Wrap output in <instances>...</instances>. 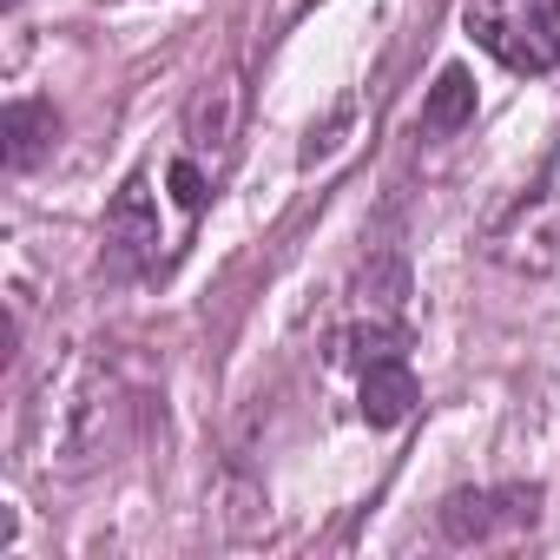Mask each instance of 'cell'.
Wrapping results in <instances>:
<instances>
[{
	"instance_id": "obj_4",
	"label": "cell",
	"mask_w": 560,
	"mask_h": 560,
	"mask_svg": "<svg viewBox=\"0 0 560 560\" xmlns=\"http://www.w3.org/2000/svg\"><path fill=\"white\" fill-rule=\"evenodd\" d=\"M60 139V113L47 100H14L0 113V165L8 172H34Z\"/></svg>"
},
{
	"instance_id": "obj_5",
	"label": "cell",
	"mask_w": 560,
	"mask_h": 560,
	"mask_svg": "<svg viewBox=\"0 0 560 560\" xmlns=\"http://www.w3.org/2000/svg\"><path fill=\"white\" fill-rule=\"evenodd\" d=\"M416 396H422V389H416V370H409L402 357H383V363L363 370V396H357V402H363V422H370V429H396V422L416 409Z\"/></svg>"
},
{
	"instance_id": "obj_7",
	"label": "cell",
	"mask_w": 560,
	"mask_h": 560,
	"mask_svg": "<svg viewBox=\"0 0 560 560\" xmlns=\"http://www.w3.org/2000/svg\"><path fill=\"white\" fill-rule=\"evenodd\" d=\"M435 527H442V540H455V547L488 540V534L501 527V521H494V488H455V494L442 501Z\"/></svg>"
},
{
	"instance_id": "obj_13",
	"label": "cell",
	"mask_w": 560,
	"mask_h": 560,
	"mask_svg": "<svg viewBox=\"0 0 560 560\" xmlns=\"http://www.w3.org/2000/svg\"><path fill=\"white\" fill-rule=\"evenodd\" d=\"M8 8H14V0H8Z\"/></svg>"
},
{
	"instance_id": "obj_11",
	"label": "cell",
	"mask_w": 560,
	"mask_h": 560,
	"mask_svg": "<svg viewBox=\"0 0 560 560\" xmlns=\"http://www.w3.org/2000/svg\"><path fill=\"white\" fill-rule=\"evenodd\" d=\"M165 185H172V198H178L185 211H198V205L211 198V178H205V165H198L191 152H185V159H178V165L165 172Z\"/></svg>"
},
{
	"instance_id": "obj_12",
	"label": "cell",
	"mask_w": 560,
	"mask_h": 560,
	"mask_svg": "<svg viewBox=\"0 0 560 560\" xmlns=\"http://www.w3.org/2000/svg\"><path fill=\"white\" fill-rule=\"evenodd\" d=\"M350 119H357V106L343 100V106H337V113H330L324 126H311V139H304V165H317V159H330V152H337V132H343Z\"/></svg>"
},
{
	"instance_id": "obj_2",
	"label": "cell",
	"mask_w": 560,
	"mask_h": 560,
	"mask_svg": "<svg viewBox=\"0 0 560 560\" xmlns=\"http://www.w3.org/2000/svg\"><path fill=\"white\" fill-rule=\"evenodd\" d=\"M152 250H159L152 185H145V178H126V185H119V198L106 205V257H113V270H139Z\"/></svg>"
},
{
	"instance_id": "obj_6",
	"label": "cell",
	"mask_w": 560,
	"mask_h": 560,
	"mask_svg": "<svg viewBox=\"0 0 560 560\" xmlns=\"http://www.w3.org/2000/svg\"><path fill=\"white\" fill-rule=\"evenodd\" d=\"M468 119H475V73H468V67H442L435 86H429V100H422V132L448 139V132H462Z\"/></svg>"
},
{
	"instance_id": "obj_3",
	"label": "cell",
	"mask_w": 560,
	"mask_h": 560,
	"mask_svg": "<svg viewBox=\"0 0 560 560\" xmlns=\"http://www.w3.org/2000/svg\"><path fill=\"white\" fill-rule=\"evenodd\" d=\"M237 106H244V93H237V73H224V80H211L198 100H191V113H185V139H191V159H224L231 152V139H237Z\"/></svg>"
},
{
	"instance_id": "obj_8",
	"label": "cell",
	"mask_w": 560,
	"mask_h": 560,
	"mask_svg": "<svg viewBox=\"0 0 560 560\" xmlns=\"http://www.w3.org/2000/svg\"><path fill=\"white\" fill-rule=\"evenodd\" d=\"M357 298H363L370 311H396V304L409 298V264H402L396 250H383V257L357 277Z\"/></svg>"
},
{
	"instance_id": "obj_9",
	"label": "cell",
	"mask_w": 560,
	"mask_h": 560,
	"mask_svg": "<svg viewBox=\"0 0 560 560\" xmlns=\"http://www.w3.org/2000/svg\"><path fill=\"white\" fill-rule=\"evenodd\" d=\"M402 324H363V330H350L343 343H337V357H350V363H383V357H402Z\"/></svg>"
},
{
	"instance_id": "obj_10",
	"label": "cell",
	"mask_w": 560,
	"mask_h": 560,
	"mask_svg": "<svg viewBox=\"0 0 560 560\" xmlns=\"http://www.w3.org/2000/svg\"><path fill=\"white\" fill-rule=\"evenodd\" d=\"M494 521H501V527H534V521H540V488H534V481L494 488Z\"/></svg>"
},
{
	"instance_id": "obj_1",
	"label": "cell",
	"mask_w": 560,
	"mask_h": 560,
	"mask_svg": "<svg viewBox=\"0 0 560 560\" xmlns=\"http://www.w3.org/2000/svg\"><path fill=\"white\" fill-rule=\"evenodd\" d=\"M462 27L508 73H553L560 67V0H468Z\"/></svg>"
}]
</instances>
